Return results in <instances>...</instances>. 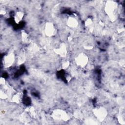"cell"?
<instances>
[{
    "mask_svg": "<svg viewBox=\"0 0 125 125\" xmlns=\"http://www.w3.org/2000/svg\"><path fill=\"white\" fill-rule=\"evenodd\" d=\"M94 113L97 118L100 120H104L106 115V111L103 108H100L96 109L94 111Z\"/></svg>",
    "mask_w": 125,
    "mask_h": 125,
    "instance_id": "obj_4",
    "label": "cell"
},
{
    "mask_svg": "<svg viewBox=\"0 0 125 125\" xmlns=\"http://www.w3.org/2000/svg\"><path fill=\"white\" fill-rule=\"evenodd\" d=\"M23 13L21 11H18L14 17V20L15 22L17 23H18L22 19L23 17Z\"/></svg>",
    "mask_w": 125,
    "mask_h": 125,
    "instance_id": "obj_8",
    "label": "cell"
},
{
    "mask_svg": "<svg viewBox=\"0 0 125 125\" xmlns=\"http://www.w3.org/2000/svg\"><path fill=\"white\" fill-rule=\"evenodd\" d=\"M45 32L49 36H53L55 34V28L54 25L50 22L46 23L45 26Z\"/></svg>",
    "mask_w": 125,
    "mask_h": 125,
    "instance_id": "obj_5",
    "label": "cell"
},
{
    "mask_svg": "<svg viewBox=\"0 0 125 125\" xmlns=\"http://www.w3.org/2000/svg\"><path fill=\"white\" fill-rule=\"evenodd\" d=\"M54 118L58 120H66L67 119L68 116L67 114L64 112L63 111L59 110L54 111Z\"/></svg>",
    "mask_w": 125,
    "mask_h": 125,
    "instance_id": "obj_3",
    "label": "cell"
},
{
    "mask_svg": "<svg viewBox=\"0 0 125 125\" xmlns=\"http://www.w3.org/2000/svg\"><path fill=\"white\" fill-rule=\"evenodd\" d=\"M15 60L14 55L13 54H9L4 58V62L7 67H9L12 64Z\"/></svg>",
    "mask_w": 125,
    "mask_h": 125,
    "instance_id": "obj_6",
    "label": "cell"
},
{
    "mask_svg": "<svg viewBox=\"0 0 125 125\" xmlns=\"http://www.w3.org/2000/svg\"><path fill=\"white\" fill-rule=\"evenodd\" d=\"M88 62L87 56L83 54H80L76 58L77 64L81 67H84L86 65Z\"/></svg>",
    "mask_w": 125,
    "mask_h": 125,
    "instance_id": "obj_2",
    "label": "cell"
},
{
    "mask_svg": "<svg viewBox=\"0 0 125 125\" xmlns=\"http://www.w3.org/2000/svg\"><path fill=\"white\" fill-rule=\"evenodd\" d=\"M116 8V4L113 1H108L106 4L105 9L106 12L109 16H114V12Z\"/></svg>",
    "mask_w": 125,
    "mask_h": 125,
    "instance_id": "obj_1",
    "label": "cell"
},
{
    "mask_svg": "<svg viewBox=\"0 0 125 125\" xmlns=\"http://www.w3.org/2000/svg\"><path fill=\"white\" fill-rule=\"evenodd\" d=\"M67 24L69 27L74 28L78 25V21L74 18L70 17L68 20Z\"/></svg>",
    "mask_w": 125,
    "mask_h": 125,
    "instance_id": "obj_7",
    "label": "cell"
}]
</instances>
